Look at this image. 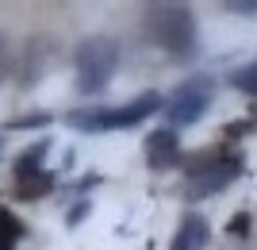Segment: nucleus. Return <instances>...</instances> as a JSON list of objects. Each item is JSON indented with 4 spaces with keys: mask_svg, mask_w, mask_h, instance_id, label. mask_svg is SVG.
<instances>
[{
    "mask_svg": "<svg viewBox=\"0 0 257 250\" xmlns=\"http://www.w3.org/2000/svg\"><path fill=\"white\" fill-rule=\"evenodd\" d=\"M146 31L154 43L165 46L169 54H192L196 50V20L184 4H150L146 12Z\"/></svg>",
    "mask_w": 257,
    "mask_h": 250,
    "instance_id": "obj_1",
    "label": "nucleus"
},
{
    "mask_svg": "<svg viewBox=\"0 0 257 250\" xmlns=\"http://www.w3.org/2000/svg\"><path fill=\"white\" fill-rule=\"evenodd\" d=\"M119 62V46L115 39H85L77 46V89L92 97L111 81V69Z\"/></svg>",
    "mask_w": 257,
    "mask_h": 250,
    "instance_id": "obj_2",
    "label": "nucleus"
},
{
    "mask_svg": "<svg viewBox=\"0 0 257 250\" xmlns=\"http://www.w3.org/2000/svg\"><path fill=\"white\" fill-rule=\"evenodd\" d=\"M161 108L158 93H142L139 100H131L127 108H88V112H69V123L81 131H111V127H135L146 116Z\"/></svg>",
    "mask_w": 257,
    "mask_h": 250,
    "instance_id": "obj_3",
    "label": "nucleus"
},
{
    "mask_svg": "<svg viewBox=\"0 0 257 250\" xmlns=\"http://www.w3.org/2000/svg\"><path fill=\"white\" fill-rule=\"evenodd\" d=\"M211 97H215L211 77H192V81H184V85L173 93V100L165 104V116H169V123H177V127H188V123H196L207 112Z\"/></svg>",
    "mask_w": 257,
    "mask_h": 250,
    "instance_id": "obj_4",
    "label": "nucleus"
},
{
    "mask_svg": "<svg viewBox=\"0 0 257 250\" xmlns=\"http://www.w3.org/2000/svg\"><path fill=\"white\" fill-rule=\"evenodd\" d=\"M238 177V158H207L188 162V196H211Z\"/></svg>",
    "mask_w": 257,
    "mask_h": 250,
    "instance_id": "obj_5",
    "label": "nucleus"
},
{
    "mask_svg": "<svg viewBox=\"0 0 257 250\" xmlns=\"http://www.w3.org/2000/svg\"><path fill=\"white\" fill-rule=\"evenodd\" d=\"M177 154H181L177 131L161 127V131H154L150 139H146V165H154V170H169V165L177 162Z\"/></svg>",
    "mask_w": 257,
    "mask_h": 250,
    "instance_id": "obj_6",
    "label": "nucleus"
},
{
    "mask_svg": "<svg viewBox=\"0 0 257 250\" xmlns=\"http://www.w3.org/2000/svg\"><path fill=\"white\" fill-rule=\"evenodd\" d=\"M207 242V219L204 216H184L177 235H173L169 250H204Z\"/></svg>",
    "mask_w": 257,
    "mask_h": 250,
    "instance_id": "obj_7",
    "label": "nucleus"
},
{
    "mask_svg": "<svg viewBox=\"0 0 257 250\" xmlns=\"http://www.w3.org/2000/svg\"><path fill=\"white\" fill-rule=\"evenodd\" d=\"M54 189V174H31V177H20V189H16V196L20 200H39V196H46Z\"/></svg>",
    "mask_w": 257,
    "mask_h": 250,
    "instance_id": "obj_8",
    "label": "nucleus"
},
{
    "mask_svg": "<svg viewBox=\"0 0 257 250\" xmlns=\"http://www.w3.org/2000/svg\"><path fill=\"white\" fill-rule=\"evenodd\" d=\"M23 227H20V219L12 216L8 208H0V250H12L16 242H20Z\"/></svg>",
    "mask_w": 257,
    "mask_h": 250,
    "instance_id": "obj_9",
    "label": "nucleus"
},
{
    "mask_svg": "<svg viewBox=\"0 0 257 250\" xmlns=\"http://www.w3.org/2000/svg\"><path fill=\"white\" fill-rule=\"evenodd\" d=\"M46 154V142H39L35 150H27V154H20V162H16V174L20 177H31V174H39V158Z\"/></svg>",
    "mask_w": 257,
    "mask_h": 250,
    "instance_id": "obj_10",
    "label": "nucleus"
},
{
    "mask_svg": "<svg viewBox=\"0 0 257 250\" xmlns=\"http://www.w3.org/2000/svg\"><path fill=\"white\" fill-rule=\"evenodd\" d=\"M234 89H242V93H249V97H257V62H249L246 69H238L234 77Z\"/></svg>",
    "mask_w": 257,
    "mask_h": 250,
    "instance_id": "obj_11",
    "label": "nucleus"
},
{
    "mask_svg": "<svg viewBox=\"0 0 257 250\" xmlns=\"http://www.w3.org/2000/svg\"><path fill=\"white\" fill-rule=\"evenodd\" d=\"M226 231H230V235H249V216H246V212H238V216L230 219V227H226Z\"/></svg>",
    "mask_w": 257,
    "mask_h": 250,
    "instance_id": "obj_12",
    "label": "nucleus"
},
{
    "mask_svg": "<svg viewBox=\"0 0 257 250\" xmlns=\"http://www.w3.org/2000/svg\"><path fill=\"white\" fill-rule=\"evenodd\" d=\"M226 8H230V12H246V16H257V0H230Z\"/></svg>",
    "mask_w": 257,
    "mask_h": 250,
    "instance_id": "obj_13",
    "label": "nucleus"
},
{
    "mask_svg": "<svg viewBox=\"0 0 257 250\" xmlns=\"http://www.w3.org/2000/svg\"><path fill=\"white\" fill-rule=\"evenodd\" d=\"M8 73V43H4V35H0V81Z\"/></svg>",
    "mask_w": 257,
    "mask_h": 250,
    "instance_id": "obj_14",
    "label": "nucleus"
}]
</instances>
